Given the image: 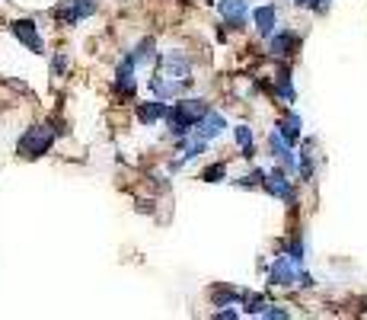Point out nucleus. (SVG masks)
<instances>
[{"mask_svg": "<svg viewBox=\"0 0 367 320\" xmlns=\"http://www.w3.org/2000/svg\"><path fill=\"white\" fill-rule=\"evenodd\" d=\"M204 112H208L204 99H179V103H172V109L166 112L172 138H186L188 131H195L198 119H202Z\"/></svg>", "mask_w": 367, "mask_h": 320, "instance_id": "nucleus-1", "label": "nucleus"}, {"mask_svg": "<svg viewBox=\"0 0 367 320\" xmlns=\"http://www.w3.org/2000/svg\"><path fill=\"white\" fill-rule=\"evenodd\" d=\"M52 141H54V131L48 129V125H36V129H29L20 138V151H23L26 157H42V154L52 147Z\"/></svg>", "mask_w": 367, "mask_h": 320, "instance_id": "nucleus-2", "label": "nucleus"}, {"mask_svg": "<svg viewBox=\"0 0 367 320\" xmlns=\"http://www.w3.org/2000/svg\"><path fill=\"white\" fill-rule=\"evenodd\" d=\"M300 272H297V263L291 256H278L275 266L269 269V282L271 285H297Z\"/></svg>", "mask_w": 367, "mask_h": 320, "instance_id": "nucleus-3", "label": "nucleus"}, {"mask_svg": "<svg viewBox=\"0 0 367 320\" xmlns=\"http://www.w3.org/2000/svg\"><path fill=\"white\" fill-rule=\"evenodd\" d=\"M160 77H170V80L176 77V80H188V84H192V61L179 52H170L163 58V74Z\"/></svg>", "mask_w": 367, "mask_h": 320, "instance_id": "nucleus-4", "label": "nucleus"}, {"mask_svg": "<svg viewBox=\"0 0 367 320\" xmlns=\"http://www.w3.org/2000/svg\"><path fill=\"white\" fill-rule=\"evenodd\" d=\"M96 10V0H68L64 7H58V20H64V23H80V20H87V16Z\"/></svg>", "mask_w": 367, "mask_h": 320, "instance_id": "nucleus-5", "label": "nucleus"}, {"mask_svg": "<svg viewBox=\"0 0 367 320\" xmlns=\"http://www.w3.org/2000/svg\"><path fill=\"white\" fill-rule=\"evenodd\" d=\"M218 10H220V16H224L233 29H243V26H246V16H249V3H246V0H220Z\"/></svg>", "mask_w": 367, "mask_h": 320, "instance_id": "nucleus-6", "label": "nucleus"}, {"mask_svg": "<svg viewBox=\"0 0 367 320\" xmlns=\"http://www.w3.org/2000/svg\"><path fill=\"white\" fill-rule=\"evenodd\" d=\"M224 129H227L224 115H220V112H214V109H208V112H204L202 119H198L195 135H198V138H204V141H211V138H218Z\"/></svg>", "mask_w": 367, "mask_h": 320, "instance_id": "nucleus-7", "label": "nucleus"}, {"mask_svg": "<svg viewBox=\"0 0 367 320\" xmlns=\"http://www.w3.org/2000/svg\"><path fill=\"white\" fill-rule=\"evenodd\" d=\"M297 45H300V38L294 36V32H271L269 36V48L278 58H291V54L297 52Z\"/></svg>", "mask_w": 367, "mask_h": 320, "instance_id": "nucleus-8", "label": "nucleus"}, {"mask_svg": "<svg viewBox=\"0 0 367 320\" xmlns=\"http://www.w3.org/2000/svg\"><path fill=\"white\" fill-rule=\"evenodd\" d=\"M13 36L20 38L29 52H42V38H38L36 23H32V20H16V23H13Z\"/></svg>", "mask_w": 367, "mask_h": 320, "instance_id": "nucleus-9", "label": "nucleus"}, {"mask_svg": "<svg viewBox=\"0 0 367 320\" xmlns=\"http://www.w3.org/2000/svg\"><path fill=\"white\" fill-rule=\"evenodd\" d=\"M135 58L128 54L125 61L119 64V74H115V87H119V93H125V96H131L135 93Z\"/></svg>", "mask_w": 367, "mask_h": 320, "instance_id": "nucleus-10", "label": "nucleus"}, {"mask_svg": "<svg viewBox=\"0 0 367 320\" xmlns=\"http://www.w3.org/2000/svg\"><path fill=\"white\" fill-rule=\"evenodd\" d=\"M265 189H269L275 198H285V202H294V186L285 180V173H281V170H275V173H269V176H265Z\"/></svg>", "mask_w": 367, "mask_h": 320, "instance_id": "nucleus-11", "label": "nucleus"}, {"mask_svg": "<svg viewBox=\"0 0 367 320\" xmlns=\"http://www.w3.org/2000/svg\"><path fill=\"white\" fill-rule=\"evenodd\" d=\"M253 20H255L259 36H271L275 26H278V10L275 7H259V10H253Z\"/></svg>", "mask_w": 367, "mask_h": 320, "instance_id": "nucleus-12", "label": "nucleus"}, {"mask_svg": "<svg viewBox=\"0 0 367 320\" xmlns=\"http://www.w3.org/2000/svg\"><path fill=\"white\" fill-rule=\"evenodd\" d=\"M170 112V109L163 106V103H160V99H150V103H141V106H137V119H141V122H157V119H163V115Z\"/></svg>", "mask_w": 367, "mask_h": 320, "instance_id": "nucleus-13", "label": "nucleus"}, {"mask_svg": "<svg viewBox=\"0 0 367 320\" xmlns=\"http://www.w3.org/2000/svg\"><path fill=\"white\" fill-rule=\"evenodd\" d=\"M278 131L285 135L287 145H297L300 141V115H287V119H281V122H278Z\"/></svg>", "mask_w": 367, "mask_h": 320, "instance_id": "nucleus-14", "label": "nucleus"}, {"mask_svg": "<svg viewBox=\"0 0 367 320\" xmlns=\"http://www.w3.org/2000/svg\"><path fill=\"white\" fill-rule=\"evenodd\" d=\"M275 93L285 99V103H294V87H291V74H287V68L278 71V77H275Z\"/></svg>", "mask_w": 367, "mask_h": 320, "instance_id": "nucleus-15", "label": "nucleus"}, {"mask_svg": "<svg viewBox=\"0 0 367 320\" xmlns=\"http://www.w3.org/2000/svg\"><path fill=\"white\" fill-rule=\"evenodd\" d=\"M131 58H135L137 68H141V64H150V61H153V38H144L141 45H137L135 52H131Z\"/></svg>", "mask_w": 367, "mask_h": 320, "instance_id": "nucleus-16", "label": "nucleus"}, {"mask_svg": "<svg viewBox=\"0 0 367 320\" xmlns=\"http://www.w3.org/2000/svg\"><path fill=\"white\" fill-rule=\"evenodd\" d=\"M233 135H237V145L243 147V154H246V157H253V129H246V125H237V129H233Z\"/></svg>", "mask_w": 367, "mask_h": 320, "instance_id": "nucleus-17", "label": "nucleus"}, {"mask_svg": "<svg viewBox=\"0 0 367 320\" xmlns=\"http://www.w3.org/2000/svg\"><path fill=\"white\" fill-rule=\"evenodd\" d=\"M224 173H227V163H214V167L204 170V180H208V183H220Z\"/></svg>", "mask_w": 367, "mask_h": 320, "instance_id": "nucleus-18", "label": "nucleus"}, {"mask_svg": "<svg viewBox=\"0 0 367 320\" xmlns=\"http://www.w3.org/2000/svg\"><path fill=\"white\" fill-rule=\"evenodd\" d=\"M287 256H291L294 263H297V266L304 263V244H300V237H294L291 244H287Z\"/></svg>", "mask_w": 367, "mask_h": 320, "instance_id": "nucleus-19", "label": "nucleus"}, {"mask_svg": "<svg viewBox=\"0 0 367 320\" xmlns=\"http://www.w3.org/2000/svg\"><path fill=\"white\" fill-rule=\"evenodd\" d=\"M64 68H68V58H64V54H58V58L52 61V71H54V74H64Z\"/></svg>", "mask_w": 367, "mask_h": 320, "instance_id": "nucleus-20", "label": "nucleus"}, {"mask_svg": "<svg viewBox=\"0 0 367 320\" xmlns=\"http://www.w3.org/2000/svg\"><path fill=\"white\" fill-rule=\"evenodd\" d=\"M265 317H287V311H281V307H271V311H262Z\"/></svg>", "mask_w": 367, "mask_h": 320, "instance_id": "nucleus-21", "label": "nucleus"}]
</instances>
